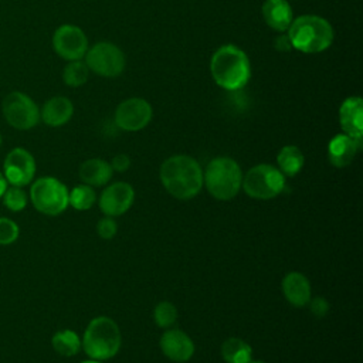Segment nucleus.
<instances>
[{
	"mask_svg": "<svg viewBox=\"0 0 363 363\" xmlns=\"http://www.w3.org/2000/svg\"><path fill=\"white\" fill-rule=\"evenodd\" d=\"M160 180L169 194L179 200H189L203 187V170L191 156L176 155L162 163Z\"/></svg>",
	"mask_w": 363,
	"mask_h": 363,
	"instance_id": "f257e3e1",
	"label": "nucleus"
},
{
	"mask_svg": "<svg viewBox=\"0 0 363 363\" xmlns=\"http://www.w3.org/2000/svg\"><path fill=\"white\" fill-rule=\"evenodd\" d=\"M210 71L216 84L227 91L241 89L251 77L247 54L233 44L216 50L210 61Z\"/></svg>",
	"mask_w": 363,
	"mask_h": 363,
	"instance_id": "f03ea898",
	"label": "nucleus"
},
{
	"mask_svg": "<svg viewBox=\"0 0 363 363\" xmlns=\"http://www.w3.org/2000/svg\"><path fill=\"white\" fill-rule=\"evenodd\" d=\"M288 38L292 48L301 52H322L329 48L333 41V28L323 17L303 14L292 20L288 27Z\"/></svg>",
	"mask_w": 363,
	"mask_h": 363,
	"instance_id": "7ed1b4c3",
	"label": "nucleus"
},
{
	"mask_svg": "<svg viewBox=\"0 0 363 363\" xmlns=\"http://www.w3.org/2000/svg\"><path fill=\"white\" fill-rule=\"evenodd\" d=\"M121 342V330L116 322L108 316H98L88 323L81 346L91 359L102 362L119 352Z\"/></svg>",
	"mask_w": 363,
	"mask_h": 363,
	"instance_id": "20e7f679",
	"label": "nucleus"
},
{
	"mask_svg": "<svg viewBox=\"0 0 363 363\" xmlns=\"http://www.w3.org/2000/svg\"><path fill=\"white\" fill-rule=\"evenodd\" d=\"M203 183L208 193L217 200H231L237 196L242 183V173L238 163L231 157L213 159L203 174Z\"/></svg>",
	"mask_w": 363,
	"mask_h": 363,
	"instance_id": "39448f33",
	"label": "nucleus"
},
{
	"mask_svg": "<svg viewBox=\"0 0 363 363\" xmlns=\"http://www.w3.org/2000/svg\"><path fill=\"white\" fill-rule=\"evenodd\" d=\"M244 191L257 200H271L282 193L285 187V176L279 169L261 163L251 167L241 183Z\"/></svg>",
	"mask_w": 363,
	"mask_h": 363,
	"instance_id": "423d86ee",
	"label": "nucleus"
},
{
	"mask_svg": "<svg viewBox=\"0 0 363 363\" xmlns=\"http://www.w3.org/2000/svg\"><path fill=\"white\" fill-rule=\"evenodd\" d=\"M30 199L37 211L58 216L68 207V189L55 177H40L31 184Z\"/></svg>",
	"mask_w": 363,
	"mask_h": 363,
	"instance_id": "0eeeda50",
	"label": "nucleus"
},
{
	"mask_svg": "<svg viewBox=\"0 0 363 363\" xmlns=\"http://www.w3.org/2000/svg\"><path fill=\"white\" fill-rule=\"evenodd\" d=\"M4 121L17 130H28L40 122V108L23 91H11L1 101Z\"/></svg>",
	"mask_w": 363,
	"mask_h": 363,
	"instance_id": "6e6552de",
	"label": "nucleus"
},
{
	"mask_svg": "<svg viewBox=\"0 0 363 363\" xmlns=\"http://www.w3.org/2000/svg\"><path fill=\"white\" fill-rule=\"evenodd\" d=\"M89 71L101 77H118L125 68V54L112 43H96L84 55Z\"/></svg>",
	"mask_w": 363,
	"mask_h": 363,
	"instance_id": "1a4fd4ad",
	"label": "nucleus"
},
{
	"mask_svg": "<svg viewBox=\"0 0 363 363\" xmlns=\"http://www.w3.org/2000/svg\"><path fill=\"white\" fill-rule=\"evenodd\" d=\"M52 48L67 61L82 60L88 51V38L79 27L62 24L52 34Z\"/></svg>",
	"mask_w": 363,
	"mask_h": 363,
	"instance_id": "9d476101",
	"label": "nucleus"
},
{
	"mask_svg": "<svg viewBox=\"0 0 363 363\" xmlns=\"http://www.w3.org/2000/svg\"><path fill=\"white\" fill-rule=\"evenodd\" d=\"M1 173L10 186H27L35 174L34 156L24 147L11 149L4 159Z\"/></svg>",
	"mask_w": 363,
	"mask_h": 363,
	"instance_id": "9b49d317",
	"label": "nucleus"
},
{
	"mask_svg": "<svg viewBox=\"0 0 363 363\" xmlns=\"http://www.w3.org/2000/svg\"><path fill=\"white\" fill-rule=\"evenodd\" d=\"M152 106L143 98L122 101L115 111V123L128 132L143 129L152 119Z\"/></svg>",
	"mask_w": 363,
	"mask_h": 363,
	"instance_id": "f8f14e48",
	"label": "nucleus"
},
{
	"mask_svg": "<svg viewBox=\"0 0 363 363\" xmlns=\"http://www.w3.org/2000/svg\"><path fill=\"white\" fill-rule=\"evenodd\" d=\"M135 200V191L129 183L116 182L105 187L98 199L99 208L108 217H116L126 213Z\"/></svg>",
	"mask_w": 363,
	"mask_h": 363,
	"instance_id": "ddd939ff",
	"label": "nucleus"
},
{
	"mask_svg": "<svg viewBox=\"0 0 363 363\" xmlns=\"http://www.w3.org/2000/svg\"><path fill=\"white\" fill-rule=\"evenodd\" d=\"M160 349L167 359L183 363L191 359L194 353V343L183 330L169 329L160 337Z\"/></svg>",
	"mask_w": 363,
	"mask_h": 363,
	"instance_id": "4468645a",
	"label": "nucleus"
},
{
	"mask_svg": "<svg viewBox=\"0 0 363 363\" xmlns=\"http://www.w3.org/2000/svg\"><path fill=\"white\" fill-rule=\"evenodd\" d=\"M339 122L343 133L362 142L363 136V101L360 96L346 98L339 108Z\"/></svg>",
	"mask_w": 363,
	"mask_h": 363,
	"instance_id": "2eb2a0df",
	"label": "nucleus"
},
{
	"mask_svg": "<svg viewBox=\"0 0 363 363\" xmlns=\"http://www.w3.org/2000/svg\"><path fill=\"white\" fill-rule=\"evenodd\" d=\"M360 147L362 142L345 133H339L333 136L328 145V159L335 167H346L352 163Z\"/></svg>",
	"mask_w": 363,
	"mask_h": 363,
	"instance_id": "dca6fc26",
	"label": "nucleus"
},
{
	"mask_svg": "<svg viewBox=\"0 0 363 363\" xmlns=\"http://www.w3.org/2000/svg\"><path fill=\"white\" fill-rule=\"evenodd\" d=\"M74 115V105L67 96H52L44 102L40 109V119L51 126L65 125Z\"/></svg>",
	"mask_w": 363,
	"mask_h": 363,
	"instance_id": "f3484780",
	"label": "nucleus"
},
{
	"mask_svg": "<svg viewBox=\"0 0 363 363\" xmlns=\"http://www.w3.org/2000/svg\"><path fill=\"white\" fill-rule=\"evenodd\" d=\"M282 292L286 301L296 308H302L311 301V284L301 272H289L284 277Z\"/></svg>",
	"mask_w": 363,
	"mask_h": 363,
	"instance_id": "a211bd4d",
	"label": "nucleus"
},
{
	"mask_svg": "<svg viewBox=\"0 0 363 363\" xmlns=\"http://www.w3.org/2000/svg\"><path fill=\"white\" fill-rule=\"evenodd\" d=\"M262 17L268 27L282 33L291 26L294 13L286 0H265L262 4Z\"/></svg>",
	"mask_w": 363,
	"mask_h": 363,
	"instance_id": "6ab92c4d",
	"label": "nucleus"
},
{
	"mask_svg": "<svg viewBox=\"0 0 363 363\" xmlns=\"http://www.w3.org/2000/svg\"><path fill=\"white\" fill-rule=\"evenodd\" d=\"M79 179L88 186H104L112 177V167L102 159H88L79 166Z\"/></svg>",
	"mask_w": 363,
	"mask_h": 363,
	"instance_id": "aec40b11",
	"label": "nucleus"
},
{
	"mask_svg": "<svg viewBox=\"0 0 363 363\" xmlns=\"http://www.w3.org/2000/svg\"><path fill=\"white\" fill-rule=\"evenodd\" d=\"M277 163H278V169L284 176H295L301 172V169L303 167L305 163V157L302 155V152L299 150V147L294 146V145H286L284 146L277 156Z\"/></svg>",
	"mask_w": 363,
	"mask_h": 363,
	"instance_id": "412c9836",
	"label": "nucleus"
},
{
	"mask_svg": "<svg viewBox=\"0 0 363 363\" xmlns=\"http://www.w3.org/2000/svg\"><path fill=\"white\" fill-rule=\"evenodd\" d=\"M221 356L225 363H250L252 349L240 337H228L221 345Z\"/></svg>",
	"mask_w": 363,
	"mask_h": 363,
	"instance_id": "4be33fe9",
	"label": "nucleus"
},
{
	"mask_svg": "<svg viewBox=\"0 0 363 363\" xmlns=\"http://www.w3.org/2000/svg\"><path fill=\"white\" fill-rule=\"evenodd\" d=\"M51 345H52V349L58 354H61L64 357H71L79 352L81 339L77 335V332L64 329V330H58L57 333H54V336L51 339Z\"/></svg>",
	"mask_w": 363,
	"mask_h": 363,
	"instance_id": "5701e85b",
	"label": "nucleus"
},
{
	"mask_svg": "<svg viewBox=\"0 0 363 363\" xmlns=\"http://www.w3.org/2000/svg\"><path fill=\"white\" fill-rule=\"evenodd\" d=\"M89 75V68L86 67L85 61L75 60V61H68V64L64 67L62 71V79L64 84L68 86H81L86 82Z\"/></svg>",
	"mask_w": 363,
	"mask_h": 363,
	"instance_id": "b1692460",
	"label": "nucleus"
},
{
	"mask_svg": "<svg viewBox=\"0 0 363 363\" xmlns=\"http://www.w3.org/2000/svg\"><path fill=\"white\" fill-rule=\"evenodd\" d=\"M96 200L94 189L88 184H78L68 193V204L75 210H88Z\"/></svg>",
	"mask_w": 363,
	"mask_h": 363,
	"instance_id": "393cba45",
	"label": "nucleus"
},
{
	"mask_svg": "<svg viewBox=\"0 0 363 363\" xmlns=\"http://www.w3.org/2000/svg\"><path fill=\"white\" fill-rule=\"evenodd\" d=\"M1 199H3V204L10 211H14V213L24 210L27 206V193L17 186H10V187L7 186Z\"/></svg>",
	"mask_w": 363,
	"mask_h": 363,
	"instance_id": "a878e982",
	"label": "nucleus"
},
{
	"mask_svg": "<svg viewBox=\"0 0 363 363\" xmlns=\"http://www.w3.org/2000/svg\"><path fill=\"white\" fill-rule=\"evenodd\" d=\"M153 319L159 328H170L176 323L177 319V309L173 303L163 301L155 306Z\"/></svg>",
	"mask_w": 363,
	"mask_h": 363,
	"instance_id": "bb28decb",
	"label": "nucleus"
},
{
	"mask_svg": "<svg viewBox=\"0 0 363 363\" xmlns=\"http://www.w3.org/2000/svg\"><path fill=\"white\" fill-rule=\"evenodd\" d=\"M20 234L18 225L7 217H0V245L13 244Z\"/></svg>",
	"mask_w": 363,
	"mask_h": 363,
	"instance_id": "cd10ccee",
	"label": "nucleus"
},
{
	"mask_svg": "<svg viewBox=\"0 0 363 363\" xmlns=\"http://www.w3.org/2000/svg\"><path fill=\"white\" fill-rule=\"evenodd\" d=\"M118 231V225L116 223L113 221V218L111 217H106V218H101L96 224V233L101 238L104 240H111L115 237Z\"/></svg>",
	"mask_w": 363,
	"mask_h": 363,
	"instance_id": "c85d7f7f",
	"label": "nucleus"
},
{
	"mask_svg": "<svg viewBox=\"0 0 363 363\" xmlns=\"http://www.w3.org/2000/svg\"><path fill=\"white\" fill-rule=\"evenodd\" d=\"M309 306H311V312L316 316V318H322L328 313V309H329V303L326 302L325 298L322 296H316L315 299L309 301L308 302Z\"/></svg>",
	"mask_w": 363,
	"mask_h": 363,
	"instance_id": "c756f323",
	"label": "nucleus"
},
{
	"mask_svg": "<svg viewBox=\"0 0 363 363\" xmlns=\"http://www.w3.org/2000/svg\"><path fill=\"white\" fill-rule=\"evenodd\" d=\"M109 164H111L112 170L125 172V170H128L129 166H130V159H129L128 155L121 153V155H116V156L112 159V162H111Z\"/></svg>",
	"mask_w": 363,
	"mask_h": 363,
	"instance_id": "7c9ffc66",
	"label": "nucleus"
},
{
	"mask_svg": "<svg viewBox=\"0 0 363 363\" xmlns=\"http://www.w3.org/2000/svg\"><path fill=\"white\" fill-rule=\"evenodd\" d=\"M275 48L278 50V51H284V52H286V51H289L291 48H292V45H291V41H289V38H288V34H281V35H278L277 38H275Z\"/></svg>",
	"mask_w": 363,
	"mask_h": 363,
	"instance_id": "2f4dec72",
	"label": "nucleus"
},
{
	"mask_svg": "<svg viewBox=\"0 0 363 363\" xmlns=\"http://www.w3.org/2000/svg\"><path fill=\"white\" fill-rule=\"evenodd\" d=\"M6 189H7V180H6V177L3 176V173L0 172V199H1V196H3V193H4Z\"/></svg>",
	"mask_w": 363,
	"mask_h": 363,
	"instance_id": "473e14b6",
	"label": "nucleus"
},
{
	"mask_svg": "<svg viewBox=\"0 0 363 363\" xmlns=\"http://www.w3.org/2000/svg\"><path fill=\"white\" fill-rule=\"evenodd\" d=\"M82 363H102L101 360H95V359H89V360H85Z\"/></svg>",
	"mask_w": 363,
	"mask_h": 363,
	"instance_id": "72a5a7b5",
	"label": "nucleus"
},
{
	"mask_svg": "<svg viewBox=\"0 0 363 363\" xmlns=\"http://www.w3.org/2000/svg\"><path fill=\"white\" fill-rule=\"evenodd\" d=\"M250 363H264V362H250Z\"/></svg>",
	"mask_w": 363,
	"mask_h": 363,
	"instance_id": "f704fd0d",
	"label": "nucleus"
},
{
	"mask_svg": "<svg viewBox=\"0 0 363 363\" xmlns=\"http://www.w3.org/2000/svg\"><path fill=\"white\" fill-rule=\"evenodd\" d=\"M0 146H1V135H0Z\"/></svg>",
	"mask_w": 363,
	"mask_h": 363,
	"instance_id": "c9c22d12",
	"label": "nucleus"
}]
</instances>
